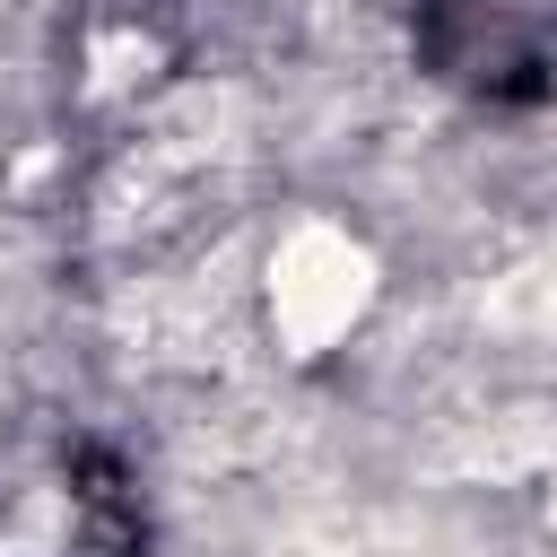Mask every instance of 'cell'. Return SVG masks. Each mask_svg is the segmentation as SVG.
<instances>
[{
	"instance_id": "obj_1",
	"label": "cell",
	"mask_w": 557,
	"mask_h": 557,
	"mask_svg": "<svg viewBox=\"0 0 557 557\" xmlns=\"http://www.w3.org/2000/svg\"><path fill=\"white\" fill-rule=\"evenodd\" d=\"M374 305V252L366 235L331 226V218H296L270 261H261V313H270V339L287 357H322L339 348Z\"/></svg>"
}]
</instances>
